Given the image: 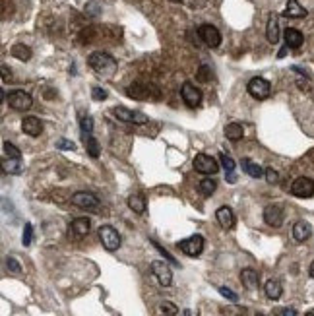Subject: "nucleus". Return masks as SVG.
<instances>
[{"mask_svg":"<svg viewBox=\"0 0 314 316\" xmlns=\"http://www.w3.org/2000/svg\"><path fill=\"white\" fill-rule=\"evenodd\" d=\"M99 240H101L103 249L109 252L119 251L120 242H122L119 231L115 229L113 225H101V227H99Z\"/></svg>","mask_w":314,"mask_h":316,"instance_id":"nucleus-2","label":"nucleus"},{"mask_svg":"<svg viewBox=\"0 0 314 316\" xmlns=\"http://www.w3.org/2000/svg\"><path fill=\"white\" fill-rule=\"evenodd\" d=\"M181 95H183L184 103L188 105V107H198L200 103H202V91L194 86V84H190V82H184L183 87H181Z\"/></svg>","mask_w":314,"mask_h":316,"instance_id":"nucleus-13","label":"nucleus"},{"mask_svg":"<svg viewBox=\"0 0 314 316\" xmlns=\"http://www.w3.org/2000/svg\"><path fill=\"white\" fill-rule=\"evenodd\" d=\"M91 97L95 99V101H103V99H107V91L105 89H101V87H91Z\"/></svg>","mask_w":314,"mask_h":316,"instance_id":"nucleus-41","label":"nucleus"},{"mask_svg":"<svg viewBox=\"0 0 314 316\" xmlns=\"http://www.w3.org/2000/svg\"><path fill=\"white\" fill-rule=\"evenodd\" d=\"M291 194L297 198H310L314 194V181L308 177H299L291 185Z\"/></svg>","mask_w":314,"mask_h":316,"instance_id":"nucleus-6","label":"nucleus"},{"mask_svg":"<svg viewBox=\"0 0 314 316\" xmlns=\"http://www.w3.org/2000/svg\"><path fill=\"white\" fill-rule=\"evenodd\" d=\"M152 273L155 275V279L159 282V285L163 287H169V285L173 284V272H171V268L161 260H155L152 262Z\"/></svg>","mask_w":314,"mask_h":316,"instance_id":"nucleus-10","label":"nucleus"},{"mask_svg":"<svg viewBox=\"0 0 314 316\" xmlns=\"http://www.w3.org/2000/svg\"><path fill=\"white\" fill-rule=\"evenodd\" d=\"M283 16H285V18H304V16H306V10H304L297 0H287V6H285Z\"/></svg>","mask_w":314,"mask_h":316,"instance_id":"nucleus-22","label":"nucleus"},{"mask_svg":"<svg viewBox=\"0 0 314 316\" xmlns=\"http://www.w3.org/2000/svg\"><path fill=\"white\" fill-rule=\"evenodd\" d=\"M72 204L82 209H93L99 206V198L91 192H76L72 194Z\"/></svg>","mask_w":314,"mask_h":316,"instance_id":"nucleus-14","label":"nucleus"},{"mask_svg":"<svg viewBox=\"0 0 314 316\" xmlns=\"http://www.w3.org/2000/svg\"><path fill=\"white\" fill-rule=\"evenodd\" d=\"M219 293L223 295L225 299H229V301H233V303H237L238 301V295L235 293V291H231L229 287H219Z\"/></svg>","mask_w":314,"mask_h":316,"instance_id":"nucleus-40","label":"nucleus"},{"mask_svg":"<svg viewBox=\"0 0 314 316\" xmlns=\"http://www.w3.org/2000/svg\"><path fill=\"white\" fill-rule=\"evenodd\" d=\"M173 2H181V0H173Z\"/></svg>","mask_w":314,"mask_h":316,"instance_id":"nucleus-50","label":"nucleus"},{"mask_svg":"<svg viewBox=\"0 0 314 316\" xmlns=\"http://www.w3.org/2000/svg\"><path fill=\"white\" fill-rule=\"evenodd\" d=\"M113 115L117 119L124 120V122H132V124H146L148 122V117L144 113H138V111H130L126 107H115L113 109Z\"/></svg>","mask_w":314,"mask_h":316,"instance_id":"nucleus-12","label":"nucleus"},{"mask_svg":"<svg viewBox=\"0 0 314 316\" xmlns=\"http://www.w3.org/2000/svg\"><path fill=\"white\" fill-rule=\"evenodd\" d=\"M159 310H161L163 314H167V316H175L177 312H179L177 305H173L171 301H165V303H161V305H159Z\"/></svg>","mask_w":314,"mask_h":316,"instance_id":"nucleus-34","label":"nucleus"},{"mask_svg":"<svg viewBox=\"0 0 314 316\" xmlns=\"http://www.w3.org/2000/svg\"><path fill=\"white\" fill-rule=\"evenodd\" d=\"M264 174H266V181H268L270 185H277V183H280V174H277V171H275V169L268 167Z\"/></svg>","mask_w":314,"mask_h":316,"instance_id":"nucleus-39","label":"nucleus"},{"mask_svg":"<svg viewBox=\"0 0 314 316\" xmlns=\"http://www.w3.org/2000/svg\"><path fill=\"white\" fill-rule=\"evenodd\" d=\"M217 188V183L214 179H204V181H200V192L204 194V196H212L214 192H216Z\"/></svg>","mask_w":314,"mask_h":316,"instance_id":"nucleus-30","label":"nucleus"},{"mask_svg":"<svg viewBox=\"0 0 314 316\" xmlns=\"http://www.w3.org/2000/svg\"><path fill=\"white\" fill-rule=\"evenodd\" d=\"M308 273H310V277H314V262L310 264V268H308Z\"/></svg>","mask_w":314,"mask_h":316,"instance_id":"nucleus-48","label":"nucleus"},{"mask_svg":"<svg viewBox=\"0 0 314 316\" xmlns=\"http://www.w3.org/2000/svg\"><path fill=\"white\" fill-rule=\"evenodd\" d=\"M198 35H200V39L207 45V47H219L221 45V33L217 29L216 25H212V23H204V25H200L198 27Z\"/></svg>","mask_w":314,"mask_h":316,"instance_id":"nucleus-7","label":"nucleus"},{"mask_svg":"<svg viewBox=\"0 0 314 316\" xmlns=\"http://www.w3.org/2000/svg\"><path fill=\"white\" fill-rule=\"evenodd\" d=\"M177 247H179L186 256H192V258H194V256H200L202 251H204V237H202V235H192V237H188V239L179 240Z\"/></svg>","mask_w":314,"mask_h":316,"instance_id":"nucleus-3","label":"nucleus"},{"mask_svg":"<svg viewBox=\"0 0 314 316\" xmlns=\"http://www.w3.org/2000/svg\"><path fill=\"white\" fill-rule=\"evenodd\" d=\"M256 316H264V314H256Z\"/></svg>","mask_w":314,"mask_h":316,"instance_id":"nucleus-51","label":"nucleus"},{"mask_svg":"<svg viewBox=\"0 0 314 316\" xmlns=\"http://www.w3.org/2000/svg\"><path fill=\"white\" fill-rule=\"evenodd\" d=\"M84 146H86V152L93 157V159H97L99 155H101V148H99V142L91 136V134H84Z\"/></svg>","mask_w":314,"mask_h":316,"instance_id":"nucleus-25","label":"nucleus"},{"mask_svg":"<svg viewBox=\"0 0 314 316\" xmlns=\"http://www.w3.org/2000/svg\"><path fill=\"white\" fill-rule=\"evenodd\" d=\"M91 229V221L87 218H76L70 225H68V237L74 240L84 239Z\"/></svg>","mask_w":314,"mask_h":316,"instance_id":"nucleus-11","label":"nucleus"},{"mask_svg":"<svg viewBox=\"0 0 314 316\" xmlns=\"http://www.w3.org/2000/svg\"><path fill=\"white\" fill-rule=\"evenodd\" d=\"M283 39H285V45H287L289 49H299L304 41L303 33L299 31V29H295V27H287L285 33H283Z\"/></svg>","mask_w":314,"mask_h":316,"instance_id":"nucleus-20","label":"nucleus"},{"mask_svg":"<svg viewBox=\"0 0 314 316\" xmlns=\"http://www.w3.org/2000/svg\"><path fill=\"white\" fill-rule=\"evenodd\" d=\"M22 242H23V247H29V244L33 242V225L31 223H25L23 235H22Z\"/></svg>","mask_w":314,"mask_h":316,"instance_id":"nucleus-33","label":"nucleus"},{"mask_svg":"<svg viewBox=\"0 0 314 316\" xmlns=\"http://www.w3.org/2000/svg\"><path fill=\"white\" fill-rule=\"evenodd\" d=\"M128 207H130L134 214L142 216L146 212V198L142 196V194H130L128 196Z\"/></svg>","mask_w":314,"mask_h":316,"instance_id":"nucleus-24","label":"nucleus"},{"mask_svg":"<svg viewBox=\"0 0 314 316\" xmlns=\"http://www.w3.org/2000/svg\"><path fill=\"white\" fill-rule=\"evenodd\" d=\"M225 136H227V140H231V142H238L245 136V128L238 122H231V124L225 126Z\"/></svg>","mask_w":314,"mask_h":316,"instance_id":"nucleus-26","label":"nucleus"},{"mask_svg":"<svg viewBox=\"0 0 314 316\" xmlns=\"http://www.w3.org/2000/svg\"><path fill=\"white\" fill-rule=\"evenodd\" d=\"M4 155L6 157H10V159H22V152L14 146V144H10V142H4Z\"/></svg>","mask_w":314,"mask_h":316,"instance_id":"nucleus-31","label":"nucleus"},{"mask_svg":"<svg viewBox=\"0 0 314 316\" xmlns=\"http://www.w3.org/2000/svg\"><path fill=\"white\" fill-rule=\"evenodd\" d=\"M86 14H89V16H97L99 14V4L97 2H89L86 6Z\"/></svg>","mask_w":314,"mask_h":316,"instance_id":"nucleus-42","label":"nucleus"},{"mask_svg":"<svg viewBox=\"0 0 314 316\" xmlns=\"http://www.w3.org/2000/svg\"><path fill=\"white\" fill-rule=\"evenodd\" d=\"M196 78H198L200 82H210V80H212V70H210L206 64H202L200 70H198V74H196Z\"/></svg>","mask_w":314,"mask_h":316,"instance_id":"nucleus-36","label":"nucleus"},{"mask_svg":"<svg viewBox=\"0 0 314 316\" xmlns=\"http://www.w3.org/2000/svg\"><path fill=\"white\" fill-rule=\"evenodd\" d=\"M227 183H231V185H233V183H237V174H235V173H227Z\"/></svg>","mask_w":314,"mask_h":316,"instance_id":"nucleus-47","label":"nucleus"},{"mask_svg":"<svg viewBox=\"0 0 314 316\" xmlns=\"http://www.w3.org/2000/svg\"><path fill=\"white\" fill-rule=\"evenodd\" d=\"M152 242H153V247H155V249H157V251L161 252L163 256H165V258H167V260L171 262V264H177V260H175L173 256H171V254H169V252L165 251V249H163V247H159V244H157V242H155V240H152Z\"/></svg>","mask_w":314,"mask_h":316,"instance_id":"nucleus-43","label":"nucleus"},{"mask_svg":"<svg viewBox=\"0 0 314 316\" xmlns=\"http://www.w3.org/2000/svg\"><path fill=\"white\" fill-rule=\"evenodd\" d=\"M6 266H8V270L12 273H22V266H20V262L16 260L14 256H8V260H6Z\"/></svg>","mask_w":314,"mask_h":316,"instance_id":"nucleus-37","label":"nucleus"},{"mask_svg":"<svg viewBox=\"0 0 314 316\" xmlns=\"http://www.w3.org/2000/svg\"><path fill=\"white\" fill-rule=\"evenodd\" d=\"M126 93H128V97L138 99V101H144V99L150 97H159V91L155 87L150 86V84H142V82H136V84L128 86Z\"/></svg>","mask_w":314,"mask_h":316,"instance_id":"nucleus-4","label":"nucleus"},{"mask_svg":"<svg viewBox=\"0 0 314 316\" xmlns=\"http://www.w3.org/2000/svg\"><path fill=\"white\" fill-rule=\"evenodd\" d=\"M282 316H297V310L295 308H285L282 312Z\"/></svg>","mask_w":314,"mask_h":316,"instance_id":"nucleus-46","label":"nucleus"},{"mask_svg":"<svg viewBox=\"0 0 314 316\" xmlns=\"http://www.w3.org/2000/svg\"><path fill=\"white\" fill-rule=\"evenodd\" d=\"M310 235H312V227L308 221H297L293 225V239L297 242H304L306 239H310Z\"/></svg>","mask_w":314,"mask_h":316,"instance_id":"nucleus-19","label":"nucleus"},{"mask_svg":"<svg viewBox=\"0 0 314 316\" xmlns=\"http://www.w3.org/2000/svg\"><path fill=\"white\" fill-rule=\"evenodd\" d=\"M304 316H314V310H308V312H306Z\"/></svg>","mask_w":314,"mask_h":316,"instance_id":"nucleus-49","label":"nucleus"},{"mask_svg":"<svg viewBox=\"0 0 314 316\" xmlns=\"http://www.w3.org/2000/svg\"><path fill=\"white\" fill-rule=\"evenodd\" d=\"M56 148H58V150H64V152H70V150H76V144L72 142V140L60 138V140L56 142Z\"/></svg>","mask_w":314,"mask_h":316,"instance_id":"nucleus-38","label":"nucleus"},{"mask_svg":"<svg viewBox=\"0 0 314 316\" xmlns=\"http://www.w3.org/2000/svg\"><path fill=\"white\" fill-rule=\"evenodd\" d=\"M22 130L25 132L27 136L37 138V136H41V132H43V122L37 119V117H25V119H22Z\"/></svg>","mask_w":314,"mask_h":316,"instance_id":"nucleus-16","label":"nucleus"},{"mask_svg":"<svg viewBox=\"0 0 314 316\" xmlns=\"http://www.w3.org/2000/svg\"><path fill=\"white\" fill-rule=\"evenodd\" d=\"M8 105L14 111H27L31 109L33 99L29 93H25L22 89H16V91H10V95H8Z\"/></svg>","mask_w":314,"mask_h":316,"instance_id":"nucleus-9","label":"nucleus"},{"mask_svg":"<svg viewBox=\"0 0 314 316\" xmlns=\"http://www.w3.org/2000/svg\"><path fill=\"white\" fill-rule=\"evenodd\" d=\"M12 56H16L18 60H23V62H25V60L31 58V49L22 43L14 45V47H12Z\"/></svg>","mask_w":314,"mask_h":316,"instance_id":"nucleus-29","label":"nucleus"},{"mask_svg":"<svg viewBox=\"0 0 314 316\" xmlns=\"http://www.w3.org/2000/svg\"><path fill=\"white\" fill-rule=\"evenodd\" d=\"M240 282L242 285L250 289V291H254V289H258V285H260V275L256 270H252V268H245L242 272H240Z\"/></svg>","mask_w":314,"mask_h":316,"instance_id":"nucleus-18","label":"nucleus"},{"mask_svg":"<svg viewBox=\"0 0 314 316\" xmlns=\"http://www.w3.org/2000/svg\"><path fill=\"white\" fill-rule=\"evenodd\" d=\"M194 169L202 174H216L219 171V165H217L216 157L206 155V153H198L194 157Z\"/></svg>","mask_w":314,"mask_h":316,"instance_id":"nucleus-5","label":"nucleus"},{"mask_svg":"<svg viewBox=\"0 0 314 316\" xmlns=\"http://www.w3.org/2000/svg\"><path fill=\"white\" fill-rule=\"evenodd\" d=\"M242 171L249 174V177H252V179H260L262 174L266 173V171H262L260 165L250 161V159H242Z\"/></svg>","mask_w":314,"mask_h":316,"instance_id":"nucleus-27","label":"nucleus"},{"mask_svg":"<svg viewBox=\"0 0 314 316\" xmlns=\"http://www.w3.org/2000/svg\"><path fill=\"white\" fill-rule=\"evenodd\" d=\"M87 62H89V66L97 72L99 76H111L117 70V60L109 53H101V51L91 53L89 58H87Z\"/></svg>","mask_w":314,"mask_h":316,"instance_id":"nucleus-1","label":"nucleus"},{"mask_svg":"<svg viewBox=\"0 0 314 316\" xmlns=\"http://www.w3.org/2000/svg\"><path fill=\"white\" fill-rule=\"evenodd\" d=\"M266 37L271 45H275L280 41V22H277V16L271 14L270 20H268V27H266Z\"/></svg>","mask_w":314,"mask_h":316,"instance_id":"nucleus-21","label":"nucleus"},{"mask_svg":"<svg viewBox=\"0 0 314 316\" xmlns=\"http://www.w3.org/2000/svg\"><path fill=\"white\" fill-rule=\"evenodd\" d=\"M249 93L252 95L254 99H268L270 97V91H271V86L268 80H264V78H252L249 82Z\"/></svg>","mask_w":314,"mask_h":316,"instance_id":"nucleus-8","label":"nucleus"},{"mask_svg":"<svg viewBox=\"0 0 314 316\" xmlns=\"http://www.w3.org/2000/svg\"><path fill=\"white\" fill-rule=\"evenodd\" d=\"M264 221L270 225V227H282L283 223V209L277 204H271L264 209Z\"/></svg>","mask_w":314,"mask_h":316,"instance_id":"nucleus-15","label":"nucleus"},{"mask_svg":"<svg viewBox=\"0 0 314 316\" xmlns=\"http://www.w3.org/2000/svg\"><path fill=\"white\" fill-rule=\"evenodd\" d=\"M2 169L6 171V173H10V174H20L22 173V159H4L2 161Z\"/></svg>","mask_w":314,"mask_h":316,"instance_id":"nucleus-28","label":"nucleus"},{"mask_svg":"<svg viewBox=\"0 0 314 316\" xmlns=\"http://www.w3.org/2000/svg\"><path fill=\"white\" fill-rule=\"evenodd\" d=\"M80 128H82L84 134H91V130H93V119H91L89 115H84V117L80 119Z\"/></svg>","mask_w":314,"mask_h":316,"instance_id":"nucleus-32","label":"nucleus"},{"mask_svg":"<svg viewBox=\"0 0 314 316\" xmlns=\"http://www.w3.org/2000/svg\"><path fill=\"white\" fill-rule=\"evenodd\" d=\"M217 223L223 227V229H233L235 227V214L229 206H221L216 212Z\"/></svg>","mask_w":314,"mask_h":316,"instance_id":"nucleus-17","label":"nucleus"},{"mask_svg":"<svg viewBox=\"0 0 314 316\" xmlns=\"http://www.w3.org/2000/svg\"><path fill=\"white\" fill-rule=\"evenodd\" d=\"M264 291H266V295H268V299H271V301H277V299L283 295V287L277 279H268L266 285H264Z\"/></svg>","mask_w":314,"mask_h":316,"instance_id":"nucleus-23","label":"nucleus"},{"mask_svg":"<svg viewBox=\"0 0 314 316\" xmlns=\"http://www.w3.org/2000/svg\"><path fill=\"white\" fill-rule=\"evenodd\" d=\"M8 78H12V74H8V66L2 64V80H4V82H8Z\"/></svg>","mask_w":314,"mask_h":316,"instance_id":"nucleus-45","label":"nucleus"},{"mask_svg":"<svg viewBox=\"0 0 314 316\" xmlns=\"http://www.w3.org/2000/svg\"><path fill=\"white\" fill-rule=\"evenodd\" d=\"M223 314L225 316H240V314H245V308H225Z\"/></svg>","mask_w":314,"mask_h":316,"instance_id":"nucleus-44","label":"nucleus"},{"mask_svg":"<svg viewBox=\"0 0 314 316\" xmlns=\"http://www.w3.org/2000/svg\"><path fill=\"white\" fill-rule=\"evenodd\" d=\"M219 161H221V165H223L225 173H235V167H237V165H235V161H233L229 155H225V153H223V155L219 157Z\"/></svg>","mask_w":314,"mask_h":316,"instance_id":"nucleus-35","label":"nucleus"}]
</instances>
